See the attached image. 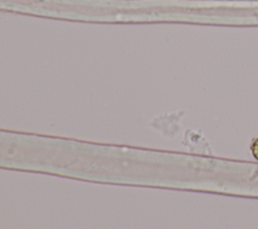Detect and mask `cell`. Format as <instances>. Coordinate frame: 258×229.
I'll return each mask as SVG.
<instances>
[{
    "label": "cell",
    "instance_id": "1",
    "mask_svg": "<svg viewBox=\"0 0 258 229\" xmlns=\"http://www.w3.org/2000/svg\"><path fill=\"white\" fill-rule=\"evenodd\" d=\"M250 150H251V154L254 157V159H256L258 161V137L255 138L250 146Z\"/></svg>",
    "mask_w": 258,
    "mask_h": 229
}]
</instances>
